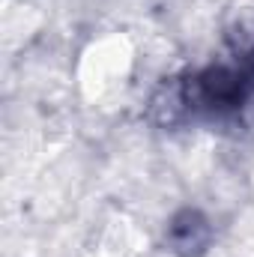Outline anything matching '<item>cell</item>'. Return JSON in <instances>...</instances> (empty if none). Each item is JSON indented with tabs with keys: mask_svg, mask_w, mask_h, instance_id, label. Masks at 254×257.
I'll use <instances>...</instances> for the list:
<instances>
[{
	"mask_svg": "<svg viewBox=\"0 0 254 257\" xmlns=\"http://www.w3.org/2000/svg\"><path fill=\"white\" fill-rule=\"evenodd\" d=\"M165 242L177 257H200L212 245V224L200 209H180L165 230Z\"/></svg>",
	"mask_w": 254,
	"mask_h": 257,
	"instance_id": "cell-1",
	"label": "cell"
}]
</instances>
